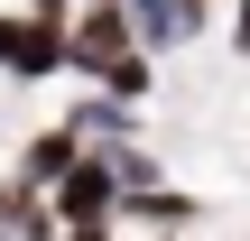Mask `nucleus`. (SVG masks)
<instances>
[{
  "instance_id": "1",
  "label": "nucleus",
  "mask_w": 250,
  "mask_h": 241,
  "mask_svg": "<svg viewBox=\"0 0 250 241\" xmlns=\"http://www.w3.org/2000/svg\"><path fill=\"white\" fill-rule=\"evenodd\" d=\"M46 214H56V232H111V214H121V167H111V149H83L74 176L46 186Z\"/></svg>"
},
{
  "instance_id": "2",
  "label": "nucleus",
  "mask_w": 250,
  "mask_h": 241,
  "mask_svg": "<svg viewBox=\"0 0 250 241\" xmlns=\"http://www.w3.org/2000/svg\"><path fill=\"white\" fill-rule=\"evenodd\" d=\"M65 37H74V56H65V74H111L130 46H139V28H130V0H83L74 19H65Z\"/></svg>"
},
{
  "instance_id": "3",
  "label": "nucleus",
  "mask_w": 250,
  "mask_h": 241,
  "mask_svg": "<svg viewBox=\"0 0 250 241\" xmlns=\"http://www.w3.org/2000/svg\"><path fill=\"white\" fill-rule=\"evenodd\" d=\"M65 56H74L65 19H37V9H0V74H19V84H46V74H65Z\"/></svg>"
},
{
  "instance_id": "4",
  "label": "nucleus",
  "mask_w": 250,
  "mask_h": 241,
  "mask_svg": "<svg viewBox=\"0 0 250 241\" xmlns=\"http://www.w3.org/2000/svg\"><path fill=\"white\" fill-rule=\"evenodd\" d=\"M130 28H139L148 56H167V46H186L204 28V0H130Z\"/></svg>"
},
{
  "instance_id": "5",
  "label": "nucleus",
  "mask_w": 250,
  "mask_h": 241,
  "mask_svg": "<svg viewBox=\"0 0 250 241\" xmlns=\"http://www.w3.org/2000/svg\"><path fill=\"white\" fill-rule=\"evenodd\" d=\"M74 158H83V139H74V130H65V121H56V130H37V139H28V149H19V176H28V186H37V195H46V186H56V176H74Z\"/></svg>"
},
{
  "instance_id": "6",
  "label": "nucleus",
  "mask_w": 250,
  "mask_h": 241,
  "mask_svg": "<svg viewBox=\"0 0 250 241\" xmlns=\"http://www.w3.org/2000/svg\"><path fill=\"white\" fill-rule=\"evenodd\" d=\"M148 84H158V56H148V46H130V56L102 74V93H111V102H130V111L148 102Z\"/></svg>"
},
{
  "instance_id": "7",
  "label": "nucleus",
  "mask_w": 250,
  "mask_h": 241,
  "mask_svg": "<svg viewBox=\"0 0 250 241\" xmlns=\"http://www.w3.org/2000/svg\"><path fill=\"white\" fill-rule=\"evenodd\" d=\"M28 9H37V19H74V0H28Z\"/></svg>"
},
{
  "instance_id": "8",
  "label": "nucleus",
  "mask_w": 250,
  "mask_h": 241,
  "mask_svg": "<svg viewBox=\"0 0 250 241\" xmlns=\"http://www.w3.org/2000/svg\"><path fill=\"white\" fill-rule=\"evenodd\" d=\"M232 46H250V0H241V28H232Z\"/></svg>"
},
{
  "instance_id": "9",
  "label": "nucleus",
  "mask_w": 250,
  "mask_h": 241,
  "mask_svg": "<svg viewBox=\"0 0 250 241\" xmlns=\"http://www.w3.org/2000/svg\"><path fill=\"white\" fill-rule=\"evenodd\" d=\"M56 241H111V232H56Z\"/></svg>"
}]
</instances>
